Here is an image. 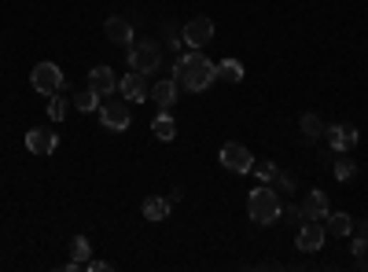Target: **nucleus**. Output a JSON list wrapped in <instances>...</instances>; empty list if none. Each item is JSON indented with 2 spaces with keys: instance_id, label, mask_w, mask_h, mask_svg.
Here are the masks:
<instances>
[{
  "instance_id": "15",
  "label": "nucleus",
  "mask_w": 368,
  "mask_h": 272,
  "mask_svg": "<svg viewBox=\"0 0 368 272\" xmlns=\"http://www.w3.org/2000/svg\"><path fill=\"white\" fill-rule=\"evenodd\" d=\"M147 99H155V107L159 111H169L173 107V103H177V81H155V89H151L147 92Z\"/></svg>"
},
{
  "instance_id": "22",
  "label": "nucleus",
  "mask_w": 368,
  "mask_h": 272,
  "mask_svg": "<svg viewBox=\"0 0 368 272\" xmlns=\"http://www.w3.org/2000/svg\"><path fill=\"white\" fill-rule=\"evenodd\" d=\"M48 118H52V121H63V118H67V96L52 92V103H48Z\"/></svg>"
},
{
  "instance_id": "3",
  "label": "nucleus",
  "mask_w": 368,
  "mask_h": 272,
  "mask_svg": "<svg viewBox=\"0 0 368 272\" xmlns=\"http://www.w3.org/2000/svg\"><path fill=\"white\" fill-rule=\"evenodd\" d=\"M159 59H162V52H159L155 40H133V45H129V70L151 74L159 67Z\"/></svg>"
},
{
  "instance_id": "16",
  "label": "nucleus",
  "mask_w": 368,
  "mask_h": 272,
  "mask_svg": "<svg viewBox=\"0 0 368 272\" xmlns=\"http://www.w3.org/2000/svg\"><path fill=\"white\" fill-rule=\"evenodd\" d=\"M67 250H70V258H67V272H74V268H81L85 261H89V239H85V236H74V239L67 243Z\"/></svg>"
},
{
  "instance_id": "27",
  "label": "nucleus",
  "mask_w": 368,
  "mask_h": 272,
  "mask_svg": "<svg viewBox=\"0 0 368 272\" xmlns=\"http://www.w3.org/2000/svg\"><path fill=\"white\" fill-rule=\"evenodd\" d=\"M85 265H89V272H111V261H100V258L85 261Z\"/></svg>"
},
{
  "instance_id": "9",
  "label": "nucleus",
  "mask_w": 368,
  "mask_h": 272,
  "mask_svg": "<svg viewBox=\"0 0 368 272\" xmlns=\"http://www.w3.org/2000/svg\"><path fill=\"white\" fill-rule=\"evenodd\" d=\"M298 210H302V221H324V217L332 214V206H328V195H324V192H317V187H313V192H306V195H302Z\"/></svg>"
},
{
  "instance_id": "13",
  "label": "nucleus",
  "mask_w": 368,
  "mask_h": 272,
  "mask_svg": "<svg viewBox=\"0 0 368 272\" xmlns=\"http://www.w3.org/2000/svg\"><path fill=\"white\" fill-rule=\"evenodd\" d=\"M56 143H59V140H56V133H52V129H30V133H26V148H30L37 158L52 155V151H56Z\"/></svg>"
},
{
  "instance_id": "17",
  "label": "nucleus",
  "mask_w": 368,
  "mask_h": 272,
  "mask_svg": "<svg viewBox=\"0 0 368 272\" xmlns=\"http://www.w3.org/2000/svg\"><path fill=\"white\" fill-rule=\"evenodd\" d=\"M218 81H225V85H240L243 81V62L240 59H221L218 62Z\"/></svg>"
},
{
  "instance_id": "11",
  "label": "nucleus",
  "mask_w": 368,
  "mask_h": 272,
  "mask_svg": "<svg viewBox=\"0 0 368 272\" xmlns=\"http://www.w3.org/2000/svg\"><path fill=\"white\" fill-rule=\"evenodd\" d=\"M324 136H328L332 151H339V155H346V151L357 143V129H354V125H328V129H324Z\"/></svg>"
},
{
  "instance_id": "5",
  "label": "nucleus",
  "mask_w": 368,
  "mask_h": 272,
  "mask_svg": "<svg viewBox=\"0 0 368 272\" xmlns=\"http://www.w3.org/2000/svg\"><path fill=\"white\" fill-rule=\"evenodd\" d=\"M181 40H184V45H191V48L210 45V40H214V18H210V15H196V18H188Z\"/></svg>"
},
{
  "instance_id": "12",
  "label": "nucleus",
  "mask_w": 368,
  "mask_h": 272,
  "mask_svg": "<svg viewBox=\"0 0 368 272\" xmlns=\"http://www.w3.org/2000/svg\"><path fill=\"white\" fill-rule=\"evenodd\" d=\"M89 89L103 99V96H111V92H118V77H115V70L111 67H96V70H89Z\"/></svg>"
},
{
  "instance_id": "21",
  "label": "nucleus",
  "mask_w": 368,
  "mask_h": 272,
  "mask_svg": "<svg viewBox=\"0 0 368 272\" xmlns=\"http://www.w3.org/2000/svg\"><path fill=\"white\" fill-rule=\"evenodd\" d=\"M302 136H310V140H317V136H324V129H328V125H324L317 114H302Z\"/></svg>"
},
{
  "instance_id": "25",
  "label": "nucleus",
  "mask_w": 368,
  "mask_h": 272,
  "mask_svg": "<svg viewBox=\"0 0 368 272\" xmlns=\"http://www.w3.org/2000/svg\"><path fill=\"white\" fill-rule=\"evenodd\" d=\"M350 250H354V258H357V261H361V268H364V265H368V236H354Z\"/></svg>"
},
{
  "instance_id": "28",
  "label": "nucleus",
  "mask_w": 368,
  "mask_h": 272,
  "mask_svg": "<svg viewBox=\"0 0 368 272\" xmlns=\"http://www.w3.org/2000/svg\"><path fill=\"white\" fill-rule=\"evenodd\" d=\"M276 180H280V187H284V192H291V187H295V180H291L288 173H280V170H276Z\"/></svg>"
},
{
  "instance_id": "19",
  "label": "nucleus",
  "mask_w": 368,
  "mask_h": 272,
  "mask_svg": "<svg viewBox=\"0 0 368 272\" xmlns=\"http://www.w3.org/2000/svg\"><path fill=\"white\" fill-rule=\"evenodd\" d=\"M324 228H328L332 236H350V232H354V217L342 214V210H339V214H328V217H324Z\"/></svg>"
},
{
  "instance_id": "2",
  "label": "nucleus",
  "mask_w": 368,
  "mask_h": 272,
  "mask_svg": "<svg viewBox=\"0 0 368 272\" xmlns=\"http://www.w3.org/2000/svg\"><path fill=\"white\" fill-rule=\"evenodd\" d=\"M247 210H251V221L254 224H273L280 217V195L273 192L269 184L254 187V192L247 195Z\"/></svg>"
},
{
  "instance_id": "26",
  "label": "nucleus",
  "mask_w": 368,
  "mask_h": 272,
  "mask_svg": "<svg viewBox=\"0 0 368 272\" xmlns=\"http://www.w3.org/2000/svg\"><path fill=\"white\" fill-rule=\"evenodd\" d=\"M354 173H357L354 158H335V177H339V180H350Z\"/></svg>"
},
{
  "instance_id": "29",
  "label": "nucleus",
  "mask_w": 368,
  "mask_h": 272,
  "mask_svg": "<svg viewBox=\"0 0 368 272\" xmlns=\"http://www.w3.org/2000/svg\"><path fill=\"white\" fill-rule=\"evenodd\" d=\"M357 236H368V221H361V228H357Z\"/></svg>"
},
{
  "instance_id": "4",
  "label": "nucleus",
  "mask_w": 368,
  "mask_h": 272,
  "mask_svg": "<svg viewBox=\"0 0 368 272\" xmlns=\"http://www.w3.org/2000/svg\"><path fill=\"white\" fill-rule=\"evenodd\" d=\"M30 85H33L37 92L52 96V92L63 89V70L56 67V62H37V67L30 70Z\"/></svg>"
},
{
  "instance_id": "30",
  "label": "nucleus",
  "mask_w": 368,
  "mask_h": 272,
  "mask_svg": "<svg viewBox=\"0 0 368 272\" xmlns=\"http://www.w3.org/2000/svg\"><path fill=\"white\" fill-rule=\"evenodd\" d=\"M364 268H368V265H364Z\"/></svg>"
},
{
  "instance_id": "6",
  "label": "nucleus",
  "mask_w": 368,
  "mask_h": 272,
  "mask_svg": "<svg viewBox=\"0 0 368 272\" xmlns=\"http://www.w3.org/2000/svg\"><path fill=\"white\" fill-rule=\"evenodd\" d=\"M324 236H328V228H324L320 221H302L295 228V246L306 250V254H313V250L324 246Z\"/></svg>"
},
{
  "instance_id": "14",
  "label": "nucleus",
  "mask_w": 368,
  "mask_h": 272,
  "mask_svg": "<svg viewBox=\"0 0 368 272\" xmlns=\"http://www.w3.org/2000/svg\"><path fill=\"white\" fill-rule=\"evenodd\" d=\"M103 33H107V40H111V45H133V26L125 23L122 15H111L103 23Z\"/></svg>"
},
{
  "instance_id": "1",
  "label": "nucleus",
  "mask_w": 368,
  "mask_h": 272,
  "mask_svg": "<svg viewBox=\"0 0 368 272\" xmlns=\"http://www.w3.org/2000/svg\"><path fill=\"white\" fill-rule=\"evenodd\" d=\"M173 81H177V89H188V92H206L214 81H218V67L199 55V52H188L177 59V67H173Z\"/></svg>"
},
{
  "instance_id": "8",
  "label": "nucleus",
  "mask_w": 368,
  "mask_h": 272,
  "mask_svg": "<svg viewBox=\"0 0 368 272\" xmlns=\"http://www.w3.org/2000/svg\"><path fill=\"white\" fill-rule=\"evenodd\" d=\"M100 121L107 133H125L129 125H133V114H129L125 103H103L100 107Z\"/></svg>"
},
{
  "instance_id": "24",
  "label": "nucleus",
  "mask_w": 368,
  "mask_h": 272,
  "mask_svg": "<svg viewBox=\"0 0 368 272\" xmlns=\"http://www.w3.org/2000/svg\"><path fill=\"white\" fill-rule=\"evenodd\" d=\"M96 99H100V96H96L93 89H85V92L74 96V107H78V111H96Z\"/></svg>"
},
{
  "instance_id": "10",
  "label": "nucleus",
  "mask_w": 368,
  "mask_h": 272,
  "mask_svg": "<svg viewBox=\"0 0 368 272\" xmlns=\"http://www.w3.org/2000/svg\"><path fill=\"white\" fill-rule=\"evenodd\" d=\"M118 92L125 96V99H133V103H147V74H140V70H129L122 81H118Z\"/></svg>"
},
{
  "instance_id": "7",
  "label": "nucleus",
  "mask_w": 368,
  "mask_h": 272,
  "mask_svg": "<svg viewBox=\"0 0 368 272\" xmlns=\"http://www.w3.org/2000/svg\"><path fill=\"white\" fill-rule=\"evenodd\" d=\"M221 165H225V170H232V173H251V165H254V155L243 148V143L228 140L225 148H221Z\"/></svg>"
},
{
  "instance_id": "20",
  "label": "nucleus",
  "mask_w": 368,
  "mask_h": 272,
  "mask_svg": "<svg viewBox=\"0 0 368 272\" xmlns=\"http://www.w3.org/2000/svg\"><path fill=\"white\" fill-rule=\"evenodd\" d=\"M151 133H155V140H162V143H169L173 136H177V121H173L166 111L155 118V121H151Z\"/></svg>"
},
{
  "instance_id": "23",
  "label": "nucleus",
  "mask_w": 368,
  "mask_h": 272,
  "mask_svg": "<svg viewBox=\"0 0 368 272\" xmlns=\"http://www.w3.org/2000/svg\"><path fill=\"white\" fill-rule=\"evenodd\" d=\"M251 173H254L258 180H262V184H269V180H276V165H273V162H254V165H251Z\"/></svg>"
},
{
  "instance_id": "18",
  "label": "nucleus",
  "mask_w": 368,
  "mask_h": 272,
  "mask_svg": "<svg viewBox=\"0 0 368 272\" xmlns=\"http://www.w3.org/2000/svg\"><path fill=\"white\" fill-rule=\"evenodd\" d=\"M169 206H173L169 199L147 195V199H144V217H147V221H166V217H169Z\"/></svg>"
}]
</instances>
